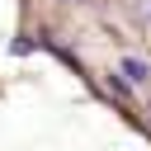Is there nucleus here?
<instances>
[{
    "label": "nucleus",
    "instance_id": "1",
    "mask_svg": "<svg viewBox=\"0 0 151 151\" xmlns=\"http://www.w3.org/2000/svg\"><path fill=\"white\" fill-rule=\"evenodd\" d=\"M146 76H151V71H146V61H137V57H127V61H123V80H132V85H142Z\"/></svg>",
    "mask_w": 151,
    "mask_h": 151
}]
</instances>
